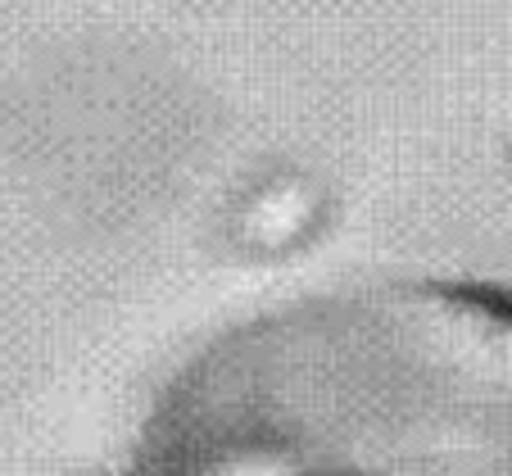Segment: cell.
Wrapping results in <instances>:
<instances>
[{
    "label": "cell",
    "instance_id": "6da1fadb",
    "mask_svg": "<svg viewBox=\"0 0 512 476\" xmlns=\"http://www.w3.org/2000/svg\"><path fill=\"white\" fill-rule=\"evenodd\" d=\"M150 467L512 472V300L368 286L254 322L173 386Z\"/></svg>",
    "mask_w": 512,
    "mask_h": 476
}]
</instances>
